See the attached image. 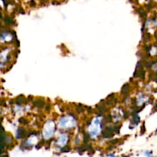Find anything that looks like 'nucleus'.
<instances>
[{"instance_id": "nucleus-1", "label": "nucleus", "mask_w": 157, "mask_h": 157, "mask_svg": "<svg viewBox=\"0 0 157 157\" xmlns=\"http://www.w3.org/2000/svg\"><path fill=\"white\" fill-rule=\"evenodd\" d=\"M129 89H130V87L128 85H125L122 88V93L124 95H127L129 93Z\"/></svg>"}, {"instance_id": "nucleus-2", "label": "nucleus", "mask_w": 157, "mask_h": 157, "mask_svg": "<svg viewBox=\"0 0 157 157\" xmlns=\"http://www.w3.org/2000/svg\"><path fill=\"white\" fill-rule=\"evenodd\" d=\"M35 105L38 107H42L43 106L45 105V101L43 100H38L37 101H35Z\"/></svg>"}, {"instance_id": "nucleus-3", "label": "nucleus", "mask_w": 157, "mask_h": 157, "mask_svg": "<svg viewBox=\"0 0 157 157\" xmlns=\"http://www.w3.org/2000/svg\"><path fill=\"white\" fill-rule=\"evenodd\" d=\"M25 98H24L23 96H20L19 97L17 98V100H16V101H17L18 103H22L25 102Z\"/></svg>"}, {"instance_id": "nucleus-4", "label": "nucleus", "mask_w": 157, "mask_h": 157, "mask_svg": "<svg viewBox=\"0 0 157 157\" xmlns=\"http://www.w3.org/2000/svg\"><path fill=\"white\" fill-rule=\"evenodd\" d=\"M5 21L7 24H12V23H13V21H12V19H10V18H9V17H5Z\"/></svg>"}, {"instance_id": "nucleus-5", "label": "nucleus", "mask_w": 157, "mask_h": 157, "mask_svg": "<svg viewBox=\"0 0 157 157\" xmlns=\"http://www.w3.org/2000/svg\"><path fill=\"white\" fill-rule=\"evenodd\" d=\"M19 122H20V123H28V121L26 120H24V119H20V120H19Z\"/></svg>"}, {"instance_id": "nucleus-6", "label": "nucleus", "mask_w": 157, "mask_h": 157, "mask_svg": "<svg viewBox=\"0 0 157 157\" xmlns=\"http://www.w3.org/2000/svg\"><path fill=\"white\" fill-rule=\"evenodd\" d=\"M69 149H70L69 147L66 146L64 149H62V151H64V152H68V151H69Z\"/></svg>"}, {"instance_id": "nucleus-7", "label": "nucleus", "mask_w": 157, "mask_h": 157, "mask_svg": "<svg viewBox=\"0 0 157 157\" xmlns=\"http://www.w3.org/2000/svg\"><path fill=\"white\" fill-rule=\"evenodd\" d=\"M106 122H110V121H111V117H110V115H109V116H107V117H106Z\"/></svg>"}, {"instance_id": "nucleus-8", "label": "nucleus", "mask_w": 157, "mask_h": 157, "mask_svg": "<svg viewBox=\"0 0 157 157\" xmlns=\"http://www.w3.org/2000/svg\"><path fill=\"white\" fill-rule=\"evenodd\" d=\"M144 130H145V127H144V123L142 127V130H141V134H144Z\"/></svg>"}, {"instance_id": "nucleus-9", "label": "nucleus", "mask_w": 157, "mask_h": 157, "mask_svg": "<svg viewBox=\"0 0 157 157\" xmlns=\"http://www.w3.org/2000/svg\"><path fill=\"white\" fill-rule=\"evenodd\" d=\"M85 142H88V136H85Z\"/></svg>"}, {"instance_id": "nucleus-10", "label": "nucleus", "mask_w": 157, "mask_h": 157, "mask_svg": "<svg viewBox=\"0 0 157 157\" xmlns=\"http://www.w3.org/2000/svg\"><path fill=\"white\" fill-rule=\"evenodd\" d=\"M31 4H32V5H35V2L33 0H32V1H31Z\"/></svg>"}]
</instances>
